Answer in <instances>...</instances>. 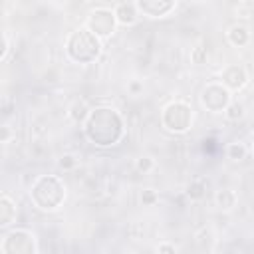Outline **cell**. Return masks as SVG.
<instances>
[{
  "mask_svg": "<svg viewBox=\"0 0 254 254\" xmlns=\"http://www.w3.org/2000/svg\"><path fill=\"white\" fill-rule=\"evenodd\" d=\"M246 153H248V149H246V145L242 141H232V143L226 145V157L230 161H244Z\"/></svg>",
  "mask_w": 254,
  "mask_h": 254,
  "instance_id": "cell-16",
  "label": "cell"
},
{
  "mask_svg": "<svg viewBox=\"0 0 254 254\" xmlns=\"http://www.w3.org/2000/svg\"><path fill=\"white\" fill-rule=\"evenodd\" d=\"M157 200H159L157 190H153V189H145V190L141 192V202H143V206H153V204H157Z\"/></svg>",
  "mask_w": 254,
  "mask_h": 254,
  "instance_id": "cell-23",
  "label": "cell"
},
{
  "mask_svg": "<svg viewBox=\"0 0 254 254\" xmlns=\"http://www.w3.org/2000/svg\"><path fill=\"white\" fill-rule=\"evenodd\" d=\"M14 139H16V129H14L12 125L4 123V125L0 127V141H2L4 145H8V143H12Z\"/></svg>",
  "mask_w": 254,
  "mask_h": 254,
  "instance_id": "cell-22",
  "label": "cell"
},
{
  "mask_svg": "<svg viewBox=\"0 0 254 254\" xmlns=\"http://www.w3.org/2000/svg\"><path fill=\"white\" fill-rule=\"evenodd\" d=\"M252 153H254V145H252Z\"/></svg>",
  "mask_w": 254,
  "mask_h": 254,
  "instance_id": "cell-27",
  "label": "cell"
},
{
  "mask_svg": "<svg viewBox=\"0 0 254 254\" xmlns=\"http://www.w3.org/2000/svg\"><path fill=\"white\" fill-rule=\"evenodd\" d=\"M58 167L64 169V171H71V169L77 167V157L71 155V153H65V155H62V157L58 159Z\"/></svg>",
  "mask_w": 254,
  "mask_h": 254,
  "instance_id": "cell-21",
  "label": "cell"
},
{
  "mask_svg": "<svg viewBox=\"0 0 254 254\" xmlns=\"http://www.w3.org/2000/svg\"><path fill=\"white\" fill-rule=\"evenodd\" d=\"M206 60H208V52H206V48H202V46H194V48L190 50V62H192L194 65H202V64H206Z\"/></svg>",
  "mask_w": 254,
  "mask_h": 254,
  "instance_id": "cell-19",
  "label": "cell"
},
{
  "mask_svg": "<svg viewBox=\"0 0 254 254\" xmlns=\"http://www.w3.org/2000/svg\"><path fill=\"white\" fill-rule=\"evenodd\" d=\"M115 26H117V18L111 8H103V6L93 8L85 18V28L99 38H109L115 32Z\"/></svg>",
  "mask_w": 254,
  "mask_h": 254,
  "instance_id": "cell-7",
  "label": "cell"
},
{
  "mask_svg": "<svg viewBox=\"0 0 254 254\" xmlns=\"http://www.w3.org/2000/svg\"><path fill=\"white\" fill-rule=\"evenodd\" d=\"M65 54L75 64H91L101 54V38L85 26L77 28L65 38Z\"/></svg>",
  "mask_w": 254,
  "mask_h": 254,
  "instance_id": "cell-3",
  "label": "cell"
},
{
  "mask_svg": "<svg viewBox=\"0 0 254 254\" xmlns=\"http://www.w3.org/2000/svg\"><path fill=\"white\" fill-rule=\"evenodd\" d=\"M16 214H18L16 202L8 194H2L0 196V228H8L16 220Z\"/></svg>",
  "mask_w": 254,
  "mask_h": 254,
  "instance_id": "cell-11",
  "label": "cell"
},
{
  "mask_svg": "<svg viewBox=\"0 0 254 254\" xmlns=\"http://www.w3.org/2000/svg\"><path fill=\"white\" fill-rule=\"evenodd\" d=\"M30 200L40 210H56L65 200V185L58 175H40L30 187Z\"/></svg>",
  "mask_w": 254,
  "mask_h": 254,
  "instance_id": "cell-2",
  "label": "cell"
},
{
  "mask_svg": "<svg viewBox=\"0 0 254 254\" xmlns=\"http://www.w3.org/2000/svg\"><path fill=\"white\" fill-rule=\"evenodd\" d=\"M236 200H238V196H236V192H234L232 189H220V190H216V194H214L216 206H218L220 210H224V212L232 210V208L236 206Z\"/></svg>",
  "mask_w": 254,
  "mask_h": 254,
  "instance_id": "cell-13",
  "label": "cell"
},
{
  "mask_svg": "<svg viewBox=\"0 0 254 254\" xmlns=\"http://www.w3.org/2000/svg\"><path fill=\"white\" fill-rule=\"evenodd\" d=\"M89 105L83 101V99H75L71 105H69V109H67V115H69V119L73 121V123H83L85 119H87V115H89Z\"/></svg>",
  "mask_w": 254,
  "mask_h": 254,
  "instance_id": "cell-14",
  "label": "cell"
},
{
  "mask_svg": "<svg viewBox=\"0 0 254 254\" xmlns=\"http://www.w3.org/2000/svg\"><path fill=\"white\" fill-rule=\"evenodd\" d=\"M83 133L95 147H113L121 141L125 123L117 109L101 105L89 111L87 119L83 121Z\"/></svg>",
  "mask_w": 254,
  "mask_h": 254,
  "instance_id": "cell-1",
  "label": "cell"
},
{
  "mask_svg": "<svg viewBox=\"0 0 254 254\" xmlns=\"http://www.w3.org/2000/svg\"><path fill=\"white\" fill-rule=\"evenodd\" d=\"M192 107L183 99H173L161 109V123L171 133H187L192 125Z\"/></svg>",
  "mask_w": 254,
  "mask_h": 254,
  "instance_id": "cell-4",
  "label": "cell"
},
{
  "mask_svg": "<svg viewBox=\"0 0 254 254\" xmlns=\"http://www.w3.org/2000/svg\"><path fill=\"white\" fill-rule=\"evenodd\" d=\"M8 54H10V36H8V32H2V52H0V60L6 62Z\"/></svg>",
  "mask_w": 254,
  "mask_h": 254,
  "instance_id": "cell-24",
  "label": "cell"
},
{
  "mask_svg": "<svg viewBox=\"0 0 254 254\" xmlns=\"http://www.w3.org/2000/svg\"><path fill=\"white\" fill-rule=\"evenodd\" d=\"M200 105L210 111V113H224V109L228 107V103L232 101L230 97V89L224 83L218 81H210L200 89Z\"/></svg>",
  "mask_w": 254,
  "mask_h": 254,
  "instance_id": "cell-6",
  "label": "cell"
},
{
  "mask_svg": "<svg viewBox=\"0 0 254 254\" xmlns=\"http://www.w3.org/2000/svg\"><path fill=\"white\" fill-rule=\"evenodd\" d=\"M36 234L28 228H10L2 234L0 252L2 254H38Z\"/></svg>",
  "mask_w": 254,
  "mask_h": 254,
  "instance_id": "cell-5",
  "label": "cell"
},
{
  "mask_svg": "<svg viewBox=\"0 0 254 254\" xmlns=\"http://www.w3.org/2000/svg\"><path fill=\"white\" fill-rule=\"evenodd\" d=\"M204 194H206V181L204 179H194L187 185V196L190 200H200V198H204Z\"/></svg>",
  "mask_w": 254,
  "mask_h": 254,
  "instance_id": "cell-15",
  "label": "cell"
},
{
  "mask_svg": "<svg viewBox=\"0 0 254 254\" xmlns=\"http://www.w3.org/2000/svg\"><path fill=\"white\" fill-rule=\"evenodd\" d=\"M157 252H169V254H175L177 252V246L175 244H169V242H161L157 246Z\"/></svg>",
  "mask_w": 254,
  "mask_h": 254,
  "instance_id": "cell-26",
  "label": "cell"
},
{
  "mask_svg": "<svg viewBox=\"0 0 254 254\" xmlns=\"http://www.w3.org/2000/svg\"><path fill=\"white\" fill-rule=\"evenodd\" d=\"M226 40H228L234 48H244V46L250 42V32H248L246 26H242V24H234V26L228 28V32H226Z\"/></svg>",
  "mask_w": 254,
  "mask_h": 254,
  "instance_id": "cell-12",
  "label": "cell"
},
{
  "mask_svg": "<svg viewBox=\"0 0 254 254\" xmlns=\"http://www.w3.org/2000/svg\"><path fill=\"white\" fill-rule=\"evenodd\" d=\"M127 87H129V91H131L133 95H139V93L143 91V83H141V81H137V79L129 81V85H127Z\"/></svg>",
  "mask_w": 254,
  "mask_h": 254,
  "instance_id": "cell-25",
  "label": "cell"
},
{
  "mask_svg": "<svg viewBox=\"0 0 254 254\" xmlns=\"http://www.w3.org/2000/svg\"><path fill=\"white\" fill-rule=\"evenodd\" d=\"M135 169L141 173V175H147V173H151L153 169H155V161L151 159V157H139L137 161H135Z\"/></svg>",
  "mask_w": 254,
  "mask_h": 254,
  "instance_id": "cell-20",
  "label": "cell"
},
{
  "mask_svg": "<svg viewBox=\"0 0 254 254\" xmlns=\"http://www.w3.org/2000/svg\"><path fill=\"white\" fill-rule=\"evenodd\" d=\"M177 0H135L139 14L147 18H163L175 10Z\"/></svg>",
  "mask_w": 254,
  "mask_h": 254,
  "instance_id": "cell-8",
  "label": "cell"
},
{
  "mask_svg": "<svg viewBox=\"0 0 254 254\" xmlns=\"http://www.w3.org/2000/svg\"><path fill=\"white\" fill-rule=\"evenodd\" d=\"M222 83L230 89V91H238L242 89L246 83H248V71L244 65L240 64H232V65H226L222 69V75H220Z\"/></svg>",
  "mask_w": 254,
  "mask_h": 254,
  "instance_id": "cell-9",
  "label": "cell"
},
{
  "mask_svg": "<svg viewBox=\"0 0 254 254\" xmlns=\"http://www.w3.org/2000/svg\"><path fill=\"white\" fill-rule=\"evenodd\" d=\"M224 115L228 121H240L244 117V105L240 101H230L228 107L224 109Z\"/></svg>",
  "mask_w": 254,
  "mask_h": 254,
  "instance_id": "cell-17",
  "label": "cell"
},
{
  "mask_svg": "<svg viewBox=\"0 0 254 254\" xmlns=\"http://www.w3.org/2000/svg\"><path fill=\"white\" fill-rule=\"evenodd\" d=\"M194 238H196V244L204 250V248H210V244H212V238H214V236H212V230L204 226V228H200V230L196 232V236H194Z\"/></svg>",
  "mask_w": 254,
  "mask_h": 254,
  "instance_id": "cell-18",
  "label": "cell"
},
{
  "mask_svg": "<svg viewBox=\"0 0 254 254\" xmlns=\"http://www.w3.org/2000/svg\"><path fill=\"white\" fill-rule=\"evenodd\" d=\"M113 12L117 18V24H121V26H133L139 20V10H137L135 2H119L113 8Z\"/></svg>",
  "mask_w": 254,
  "mask_h": 254,
  "instance_id": "cell-10",
  "label": "cell"
}]
</instances>
